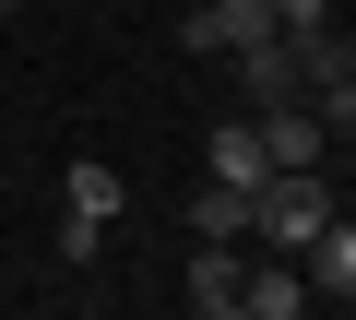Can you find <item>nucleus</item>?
<instances>
[{"label": "nucleus", "mask_w": 356, "mask_h": 320, "mask_svg": "<svg viewBox=\"0 0 356 320\" xmlns=\"http://www.w3.org/2000/svg\"><path fill=\"white\" fill-rule=\"evenodd\" d=\"M321 226H332V190H321V167H273V178L250 190V237H261V249H285V261H297Z\"/></svg>", "instance_id": "f257e3e1"}, {"label": "nucleus", "mask_w": 356, "mask_h": 320, "mask_svg": "<svg viewBox=\"0 0 356 320\" xmlns=\"http://www.w3.org/2000/svg\"><path fill=\"white\" fill-rule=\"evenodd\" d=\"M250 36H273V0H191V12H178V48L191 60H226Z\"/></svg>", "instance_id": "f03ea898"}, {"label": "nucleus", "mask_w": 356, "mask_h": 320, "mask_svg": "<svg viewBox=\"0 0 356 320\" xmlns=\"http://www.w3.org/2000/svg\"><path fill=\"white\" fill-rule=\"evenodd\" d=\"M238 285H250L238 237H202V249H191V273H178V308H191V320H238Z\"/></svg>", "instance_id": "7ed1b4c3"}, {"label": "nucleus", "mask_w": 356, "mask_h": 320, "mask_svg": "<svg viewBox=\"0 0 356 320\" xmlns=\"http://www.w3.org/2000/svg\"><path fill=\"white\" fill-rule=\"evenodd\" d=\"M250 130H261V167H321V107L309 95H273V107H250Z\"/></svg>", "instance_id": "20e7f679"}, {"label": "nucleus", "mask_w": 356, "mask_h": 320, "mask_svg": "<svg viewBox=\"0 0 356 320\" xmlns=\"http://www.w3.org/2000/svg\"><path fill=\"white\" fill-rule=\"evenodd\" d=\"M238 60V83H250V107H273V95H309V71H297V36L273 24V36H250V48H226Z\"/></svg>", "instance_id": "39448f33"}, {"label": "nucleus", "mask_w": 356, "mask_h": 320, "mask_svg": "<svg viewBox=\"0 0 356 320\" xmlns=\"http://www.w3.org/2000/svg\"><path fill=\"white\" fill-rule=\"evenodd\" d=\"M238 308H250V320H309V273H297L285 249H261L250 285H238Z\"/></svg>", "instance_id": "423d86ee"}, {"label": "nucleus", "mask_w": 356, "mask_h": 320, "mask_svg": "<svg viewBox=\"0 0 356 320\" xmlns=\"http://www.w3.org/2000/svg\"><path fill=\"white\" fill-rule=\"evenodd\" d=\"M297 273H309V296H332V308H356V226L332 214L309 249H297Z\"/></svg>", "instance_id": "0eeeda50"}, {"label": "nucleus", "mask_w": 356, "mask_h": 320, "mask_svg": "<svg viewBox=\"0 0 356 320\" xmlns=\"http://www.w3.org/2000/svg\"><path fill=\"white\" fill-rule=\"evenodd\" d=\"M202 178H238V190H261L273 167H261V130L250 119H214V142H202Z\"/></svg>", "instance_id": "6e6552de"}, {"label": "nucleus", "mask_w": 356, "mask_h": 320, "mask_svg": "<svg viewBox=\"0 0 356 320\" xmlns=\"http://www.w3.org/2000/svg\"><path fill=\"white\" fill-rule=\"evenodd\" d=\"M60 214H119V167H107V154H72V167H60Z\"/></svg>", "instance_id": "1a4fd4ad"}, {"label": "nucleus", "mask_w": 356, "mask_h": 320, "mask_svg": "<svg viewBox=\"0 0 356 320\" xmlns=\"http://www.w3.org/2000/svg\"><path fill=\"white\" fill-rule=\"evenodd\" d=\"M191 237H250V190L238 178H202L191 190Z\"/></svg>", "instance_id": "9d476101"}, {"label": "nucleus", "mask_w": 356, "mask_h": 320, "mask_svg": "<svg viewBox=\"0 0 356 320\" xmlns=\"http://www.w3.org/2000/svg\"><path fill=\"white\" fill-rule=\"evenodd\" d=\"M95 249H107V226L95 214H60V273H95Z\"/></svg>", "instance_id": "9b49d317"}, {"label": "nucleus", "mask_w": 356, "mask_h": 320, "mask_svg": "<svg viewBox=\"0 0 356 320\" xmlns=\"http://www.w3.org/2000/svg\"><path fill=\"white\" fill-rule=\"evenodd\" d=\"M273 24H285V36H309V24H332V0H273Z\"/></svg>", "instance_id": "f8f14e48"}, {"label": "nucleus", "mask_w": 356, "mask_h": 320, "mask_svg": "<svg viewBox=\"0 0 356 320\" xmlns=\"http://www.w3.org/2000/svg\"><path fill=\"white\" fill-rule=\"evenodd\" d=\"M332 214H344V226H356V190H332Z\"/></svg>", "instance_id": "ddd939ff"}, {"label": "nucleus", "mask_w": 356, "mask_h": 320, "mask_svg": "<svg viewBox=\"0 0 356 320\" xmlns=\"http://www.w3.org/2000/svg\"><path fill=\"white\" fill-rule=\"evenodd\" d=\"M0 12H24V0H0Z\"/></svg>", "instance_id": "4468645a"}]
</instances>
